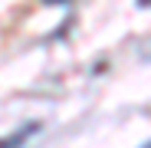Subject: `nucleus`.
I'll return each instance as SVG.
<instances>
[{"instance_id": "nucleus-1", "label": "nucleus", "mask_w": 151, "mask_h": 148, "mask_svg": "<svg viewBox=\"0 0 151 148\" xmlns=\"http://www.w3.org/2000/svg\"><path fill=\"white\" fill-rule=\"evenodd\" d=\"M36 129H40L36 122H27V125H23V129H17V132H13V135H10V138L4 142V148H20L23 142L30 138V132H36Z\"/></svg>"}]
</instances>
